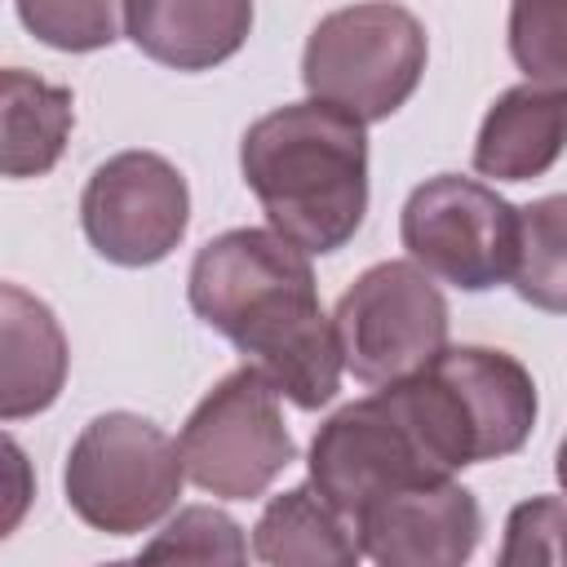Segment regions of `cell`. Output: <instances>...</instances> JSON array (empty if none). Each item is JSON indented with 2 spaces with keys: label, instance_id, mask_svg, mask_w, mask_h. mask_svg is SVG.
<instances>
[{
  "label": "cell",
  "instance_id": "30bf717a",
  "mask_svg": "<svg viewBox=\"0 0 567 567\" xmlns=\"http://www.w3.org/2000/svg\"><path fill=\"white\" fill-rule=\"evenodd\" d=\"M483 536V509L456 478H434L377 501L359 518V540L385 567H461Z\"/></svg>",
  "mask_w": 567,
  "mask_h": 567
},
{
  "label": "cell",
  "instance_id": "9a60e30c",
  "mask_svg": "<svg viewBox=\"0 0 567 567\" xmlns=\"http://www.w3.org/2000/svg\"><path fill=\"white\" fill-rule=\"evenodd\" d=\"M252 558L270 567H354L363 540L354 518H346L315 483H301L266 501L252 527Z\"/></svg>",
  "mask_w": 567,
  "mask_h": 567
},
{
  "label": "cell",
  "instance_id": "9c48e42d",
  "mask_svg": "<svg viewBox=\"0 0 567 567\" xmlns=\"http://www.w3.org/2000/svg\"><path fill=\"white\" fill-rule=\"evenodd\" d=\"M80 226L93 252L111 266H155L186 239V177L155 151H120L84 182Z\"/></svg>",
  "mask_w": 567,
  "mask_h": 567
},
{
  "label": "cell",
  "instance_id": "8fae6325",
  "mask_svg": "<svg viewBox=\"0 0 567 567\" xmlns=\"http://www.w3.org/2000/svg\"><path fill=\"white\" fill-rule=\"evenodd\" d=\"M430 363L443 372V381L461 399V412L474 430L478 461L514 456L527 443L540 399H536L532 372L514 354L492 346H443Z\"/></svg>",
  "mask_w": 567,
  "mask_h": 567
},
{
  "label": "cell",
  "instance_id": "8992f818",
  "mask_svg": "<svg viewBox=\"0 0 567 567\" xmlns=\"http://www.w3.org/2000/svg\"><path fill=\"white\" fill-rule=\"evenodd\" d=\"M332 323L346 372L363 385L403 381L447 346V301L412 257L368 266L341 292Z\"/></svg>",
  "mask_w": 567,
  "mask_h": 567
},
{
  "label": "cell",
  "instance_id": "e0dca14e",
  "mask_svg": "<svg viewBox=\"0 0 567 567\" xmlns=\"http://www.w3.org/2000/svg\"><path fill=\"white\" fill-rule=\"evenodd\" d=\"M509 284L527 306L567 315V195L518 208V261Z\"/></svg>",
  "mask_w": 567,
  "mask_h": 567
},
{
  "label": "cell",
  "instance_id": "4fadbf2b",
  "mask_svg": "<svg viewBox=\"0 0 567 567\" xmlns=\"http://www.w3.org/2000/svg\"><path fill=\"white\" fill-rule=\"evenodd\" d=\"M252 0H124V35L159 66L213 71L244 49Z\"/></svg>",
  "mask_w": 567,
  "mask_h": 567
},
{
  "label": "cell",
  "instance_id": "277c9868",
  "mask_svg": "<svg viewBox=\"0 0 567 567\" xmlns=\"http://www.w3.org/2000/svg\"><path fill=\"white\" fill-rule=\"evenodd\" d=\"M186 483L182 447L137 412H102L93 416L62 470V492L71 514L106 536L151 532L173 514Z\"/></svg>",
  "mask_w": 567,
  "mask_h": 567
},
{
  "label": "cell",
  "instance_id": "3957f363",
  "mask_svg": "<svg viewBox=\"0 0 567 567\" xmlns=\"http://www.w3.org/2000/svg\"><path fill=\"white\" fill-rule=\"evenodd\" d=\"M430 58L425 27L394 0H363L315 22L301 53V84L363 124L390 120L421 84Z\"/></svg>",
  "mask_w": 567,
  "mask_h": 567
},
{
  "label": "cell",
  "instance_id": "d6986e66",
  "mask_svg": "<svg viewBox=\"0 0 567 567\" xmlns=\"http://www.w3.org/2000/svg\"><path fill=\"white\" fill-rule=\"evenodd\" d=\"M244 527L213 505L177 509L155 540L142 545V558H177V563H244L248 558Z\"/></svg>",
  "mask_w": 567,
  "mask_h": 567
},
{
  "label": "cell",
  "instance_id": "44dd1931",
  "mask_svg": "<svg viewBox=\"0 0 567 567\" xmlns=\"http://www.w3.org/2000/svg\"><path fill=\"white\" fill-rule=\"evenodd\" d=\"M532 563H567V501L532 496L509 509L501 567H532Z\"/></svg>",
  "mask_w": 567,
  "mask_h": 567
},
{
  "label": "cell",
  "instance_id": "7c38bea8",
  "mask_svg": "<svg viewBox=\"0 0 567 567\" xmlns=\"http://www.w3.org/2000/svg\"><path fill=\"white\" fill-rule=\"evenodd\" d=\"M567 151V84L523 80L505 89L474 137V173L496 182L545 177Z\"/></svg>",
  "mask_w": 567,
  "mask_h": 567
},
{
  "label": "cell",
  "instance_id": "2e32d148",
  "mask_svg": "<svg viewBox=\"0 0 567 567\" xmlns=\"http://www.w3.org/2000/svg\"><path fill=\"white\" fill-rule=\"evenodd\" d=\"M75 97L22 66L0 75V168L4 177H44L71 137Z\"/></svg>",
  "mask_w": 567,
  "mask_h": 567
},
{
  "label": "cell",
  "instance_id": "ba28073f",
  "mask_svg": "<svg viewBox=\"0 0 567 567\" xmlns=\"http://www.w3.org/2000/svg\"><path fill=\"white\" fill-rule=\"evenodd\" d=\"M306 470H310V483L346 518H354V527L377 501L403 487H416V483L452 478L430 461L421 434L412 430L408 412L394 403L385 385L368 399L337 408L315 430Z\"/></svg>",
  "mask_w": 567,
  "mask_h": 567
},
{
  "label": "cell",
  "instance_id": "ffe728a7",
  "mask_svg": "<svg viewBox=\"0 0 567 567\" xmlns=\"http://www.w3.org/2000/svg\"><path fill=\"white\" fill-rule=\"evenodd\" d=\"M509 58L536 84H567V0H509Z\"/></svg>",
  "mask_w": 567,
  "mask_h": 567
},
{
  "label": "cell",
  "instance_id": "7402d4cb",
  "mask_svg": "<svg viewBox=\"0 0 567 567\" xmlns=\"http://www.w3.org/2000/svg\"><path fill=\"white\" fill-rule=\"evenodd\" d=\"M554 474H558V487L567 492V434H563V443H558V456H554Z\"/></svg>",
  "mask_w": 567,
  "mask_h": 567
},
{
  "label": "cell",
  "instance_id": "7a4b0ae2",
  "mask_svg": "<svg viewBox=\"0 0 567 567\" xmlns=\"http://www.w3.org/2000/svg\"><path fill=\"white\" fill-rule=\"evenodd\" d=\"M239 168L270 230L306 252H337L368 213V124L306 97L266 111L239 142Z\"/></svg>",
  "mask_w": 567,
  "mask_h": 567
},
{
  "label": "cell",
  "instance_id": "52a82bcc",
  "mask_svg": "<svg viewBox=\"0 0 567 567\" xmlns=\"http://www.w3.org/2000/svg\"><path fill=\"white\" fill-rule=\"evenodd\" d=\"M399 239L408 257L434 279L461 292H487L514 275L518 208L474 177L439 173L408 195L399 213Z\"/></svg>",
  "mask_w": 567,
  "mask_h": 567
},
{
  "label": "cell",
  "instance_id": "ac0fdd59",
  "mask_svg": "<svg viewBox=\"0 0 567 567\" xmlns=\"http://www.w3.org/2000/svg\"><path fill=\"white\" fill-rule=\"evenodd\" d=\"M18 18L58 53H93L120 40L124 0H18Z\"/></svg>",
  "mask_w": 567,
  "mask_h": 567
},
{
  "label": "cell",
  "instance_id": "6da1fadb",
  "mask_svg": "<svg viewBox=\"0 0 567 567\" xmlns=\"http://www.w3.org/2000/svg\"><path fill=\"white\" fill-rule=\"evenodd\" d=\"M186 297L292 408L319 412L337 399L346 354L306 248L266 226H235L195 252Z\"/></svg>",
  "mask_w": 567,
  "mask_h": 567
},
{
  "label": "cell",
  "instance_id": "5b68a950",
  "mask_svg": "<svg viewBox=\"0 0 567 567\" xmlns=\"http://www.w3.org/2000/svg\"><path fill=\"white\" fill-rule=\"evenodd\" d=\"M177 447L186 478L217 501H257L297 461V443L279 412V390L252 363L226 372L195 403Z\"/></svg>",
  "mask_w": 567,
  "mask_h": 567
},
{
  "label": "cell",
  "instance_id": "5bb4252c",
  "mask_svg": "<svg viewBox=\"0 0 567 567\" xmlns=\"http://www.w3.org/2000/svg\"><path fill=\"white\" fill-rule=\"evenodd\" d=\"M66 332L58 315L18 284L0 288V416L22 421L44 408L66 385Z\"/></svg>",
  "mask_w": 567,
  "mask_h": 567
}]
</instances>
